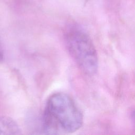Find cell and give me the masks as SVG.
I'll list each match as a JSON object with an SVG mask.
<instances>
[{
  "mask_svg": "<svg viewBox=\"0 0 135 135\" xmlns=\"http://www.w3.org/2000/svg\"><path fill=\"white\" fill-rule=\"evenodd\" d=\"M82 113L73 100L64 93H56L49 98L44 110V128L49 133H70L82 126Z\"/></svg>",
  "mask_w": 135,
  "mask_h": 135,
  "instance_id": "cell-1",
  "label": "cell"
},
{
  "mask_svg": "<svg viewBox=\"0 0 135 135\" xmlns=\"http://www.w3.org/2000/svg\"><path fill=\"white\" fill-rule=\"evenodd\" d=\"M68 51L79 68L85 74L93 75L98 67L96 49L89 36L80 28H73L66 35Z\"/></svg>",
  "mask_w": 135,
  "mask_h": 135,
  "instance_id": "cell-2",
  "label": "cell"
},
{
  "mask_svg": "<svg viewBox=\"0 0 135 135\" xmlns=\"http://www.w3.org/2000/svg\"><path fill=\"white\" fill-rule=\"evenodd\" d=\"M22 134L17 122L8 116H0V135H18Z\"/></svg>",
  "mask_w": 135,
  "mask_h": 135,
  "instance_id": "cell-3",
  "label": "cell"
},
{
  "mask_svg": "<svg viewBox=\"0 0 135 135\" xmlns=\"http://www.w3.org/2000/svg\"><path fill=\"white\" fill-rule=\"evenodd\" d=\"M131 119H132L133 127L135 129V109L132 111L131 113Z\"/></svg>",
  "mask_w": 135,
  "mask_h": 135,
  "instance_id": "cell-4",
  "label": "cell"
},
{
  "mask_svg": "<svg viewBox=\"0 0 135 135\" xmlns=\"http://www.w3.org/2000/svg\"><path fill=\"white\" fill-rule=\"evenodd\" d=\"M2 50H1V47H0V60H1L2 59Z\"/></svg>",
  "mask_w": 135,
  "mask_h": 135,
  "instance_id": "cell-5",
  "label": "cell"
}]
</instances>
